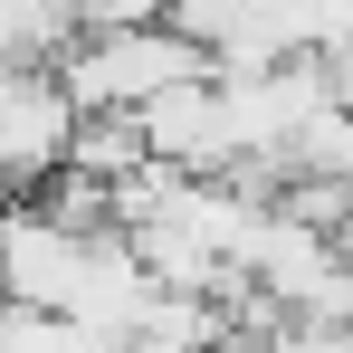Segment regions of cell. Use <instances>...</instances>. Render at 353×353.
I'll list each match as a JSON object with an SVG mask.
<instances>
[{
	"label": "cell",
	"mask_w": 353,
	"mask_h": 353,
	"mask_svg": "<svg viewBox=\"0 0 353 353\" xmlns=\"http://www.w3.org/2000/svg\"><path fill=\"white\" fill-rule=\"evenodd\" d=\"M191 77H220L201 39H181L172 19L163 29H96L58 58V86L77 96V115H143L153 96H172Z\"/></svg>",
	"instance_id": "cell-1"
},
{
	"label": "cell",
	"mask_w": 353,
	"mask_h": 353,
	"mask_svg": "<svg viewBox=\"0 0 353 353\" xmlns=\"http://www.w3.org/2000/svg\"><path fill=\"white\" fill-rule=\"evenodd\" d=\"M77 96L58 86V67H0V181H58L77 153Z\"/></svg>",
	"instance_id": "cell-2"
},
{
	"label": "cell",
	"mask_w": 353,
	"mask_h": 353,
	"mask_svg": "<svg viewBox=\"0 0 353 353\" xmlns=\"http://www.w3.org/2000/svg\"><path fill=\"white\" fill-rule=\"evenodd\" d=\"M86 248H96V239L58 230L39 201H10V220H0V277H10V305L67 315V296H77V277H86Z\"/></svg>",
	"instance_id": "cell-3"
},
{
	"label": "cell",
	"mask_w": 353,
	"mask_h": 353,
	"mask_svg": "<svg viewBox=\"0 0 353 353\" xmlns=\"http://www.w3.org/2000/svg\"><path fill=\"white\" fill-rule=\"evenodd\" d=\"M143 143H153V163H172V172L220 181V172L239 163L230 105H220V77H191V86H172V96H153V105H143Z\"/></svg>",
	"instance_id": "cell-4"
},
{
	"label": "cell",
	"mask_w": 353,
	"mask_h": 353,
	"mask_svg": "<svg viewBox=\"0 0 353 353\" xmlns=\"http://www.w3.org/2000/svg\"><path fill=\"white\" fill-rule=\"evenodd\" d=\"M153 163V143H143V115H86L77 124V153H67V172L86 181H134Z\"/></svg>",
	"instance_id": "cell-5"
},
{
	"label": "cell",
	"mask_w": 353,
	"mask_h": 353,
	"mask_svg": "<svg viewBox=\"0 0 353 353\" xmlns=\"http://www.w3.org/2000/svg\"><path fill=\"white\" fill-rule=\"evenodd\" d=\"M58 19L77 39H96V29H163L172 0H58Z\"/></svg>",
	"instance_id": "cell-6"
}]
</instances>
